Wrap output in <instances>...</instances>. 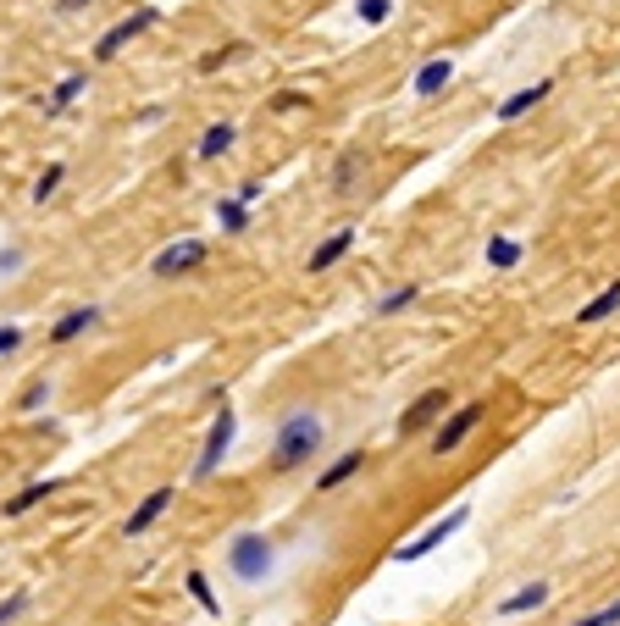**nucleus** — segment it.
I'll use <instances>...</instances> for the list:
<instances>
[{"label":"nucleus","mask_w":620,"mask_h":626,"mask_svg":"<svg viewBox=\"0 0 620 626\" xmlns=\"http://www.w3.org/2000/svg\"><path fill=\"white\" fill-rule=\"evenodd\" d=\"M316 449H322V416L294 410V416H283V427L272 438V471H299Z\"/></svg>","instance_id":"1"},{"label":"nucleus","mask_w":620,"mask_h":626,"mask_svg":"<svg viewBox=\"0 0 620 626\" xmlns=\"http://www.w3.org/2000/svg\"><path fill=\"white\" fill-rule=\"evenodd\" d=\"M272 543H266V532H239V538L227 543V571L239 582H266V571H272Z\"/></svg>","instance_id":"2"},{"label":"nucleus","mask_w":620,"mask_h":626,"mask_svg":"<svg viewBox=\"0 0 620 626\" xmlns=\"http://www.w3.org/2000/svg\"><path fill=\"white\" fill-rule=\"evenodd\" d=\"M233 433H239V410L222 399V410H216V422H211V433H205V449H200V460H194V477H216V466L227 460V449H233Z\"/></svg>","instance_id":"3"},{"label":"nucleus","mask_w":620,"mask_h":626,"mask_svg":"<svg viewBox=\"0 0 620 626\" xmlns=\"http://www.w3.org/2000/svg\"><path fill=\"white\" fill-rule=\"evenodd\" d=\"M465 521H471V510H465V505H454L449 516H443V521H432V527L421 532V538L399 543V549H394V560H399V566H410V560H421V554H432V549H438V543H449L454 532L465 527Z\"/></svg>","instance_id":"4"},{"label":"nucleus","mask_w":620,"mask_h":626,"mask_svg":"<svg viewBox=\"0 0 620 626\" xmlns=\"http://www.w3.org/2000/svg\"><path fill=\"white\" fill-rule=\"evenodd\" d=\"M482 416H488V405H460V410H449L438 422V433H432V455H454V449L465 444V438L482 427Z\"/></svg>","instance_id":"5"},{"label":"nucleus","mask_w":620,"mask_h":626,"mask_svg":"<svg viewBox=\"0 0 620 626\" xmlns=\"http://www.w3.org/2000/svg\"><path fill=\"white\" fill-rule=\"evenodd\" d=\"M443 416H449V388H427V394H416V399H410V410L399 416V438H416L421 427L443 422Z\"/></svg>","instance_id":"6"},{"label":"nucleus","mask_w":620,"mask_h":626,"mask_svg":"<svg viewBox=\"0 0 620 626\" xmlns=\"http://www.w3.org/2000/svg\"><path fill=\"white\" fill-rule=\"evenodd\" d=\"M155 6H144V12H133V17H122L117 28H106V34H100V45H95V61H117V50L122 45H133V39L144 34V28H155Z\"/></svg>","instance_id":"7"},{"label":"nucleus","mask_w":620,"mask_h":626,"mask_svg":"<svg viewBox=\"0 0 620 626\" xmlns=\"http://www.w3.org/2000/svg\"><path fill=\"white\" fill-rule=\"evenodd\" d=\"M205 239H178V244H167V250L150 261V272L155 277H183V272H194V266H205Z\"/></svg>","instance_id":"8"},{"label":"nucleus","mask_w":620,"mask_h":626,"mask_svg":"<svg viewBox=\"0 0 620 626\" xmlns=\"http://www.w3.org/2000/svg\"><path fill=\"white\" fill-rule=\"evenodd\" d=\"M349 250H355V228H333V233H327L322 244H316V250H310V261H305V266H310V277L333 272V266L344 261Z\"/></svg>","instance_id":"9"},{"label":"nucleus","mask_w":620,"mask_h":626,"mask_svg":"<svg viewBox=\"0 0 620 626\" xmlns=\"http://www.w3.org/2000/svg\"><path fill=\"white\" fill-rule=\"evenodd\" d=\"M172 499H178V494H172V488H155V494H144L139 505H133V516L122 521V532H128V538H139V532H150L155 521H161V516H167V510H172Z\"/></svg>","instance_id":"10"},{"label":"nucleus","mask_w":620,"mask_h":626,"mask_svg":"<svg viewBox=\"0 0 620 626\" xmlns=\"http://www.w3.org/2000/svg\"><path fill=\"white\" fill-rule=\"evenodd\" d=\"M449 78H454V61H449V56H432L427 67L410 78V95H416V100H432V95H443V89H449Z\"/></svg>","instance_id":"11"},{"label":"nucleus","mask_w":620,"mask_h":626,"mask_svg":"<svg viewBox=\"0 0 620 626\" xmlns=\"http://www.w3.org/2000/svg\"><path fill=\"white\" fill-rule=\"evenodd\" d=\"M549 89H554V78H537V84L515 89L510 100H499V122H515V117H526V111H532L537 100H549Z\"/></svg>","instance_id":"12"},{"label":"nucleus","mask_w":620,"mask_h":626,"mask_svg":"<svg viewBox=\"0 0 620 626\" xmlns=\"http://www.w3.org/2000/svg\"><path fill=\"white\" fill-rule=\"evenodd\" d=\"M360 466H366V449H349V455H338L333 466H327L322 477H316V494H333V488H344V482L355 477Z\"/></svg>","instance_id":"13"},{"label":"nucleus","mask_w":620,"mask_h":626,"mask_svg":"<svg viewBox=\"0 0 620 626\" xmlns=\"http://www.w3.org/2000/svg\"><path fill=\"white\" fill-rule=\"evenodd\" d=\"M549 604V582H526V588H515L510 599H499V615H532Z\"/></svg>","instance_id":"14"},{"label":"nucleus","mask_w":620,"mask_h":626,"mask_svg":"<svg viewBox=\"0 0 620 626\" xmlns=\"http://www.w3.org/2000/svg\"><path fill=\"white\" fill-rule=\"evenodd\" d=\"M615 311H620V277L609 283V289H598L593 300H587L582 311H576V322H582V327H593V322H609Z\"/></svg>","instance_id":"15"},{"label":"nucleus","mask_w":620,"mask_h":626,"mask_svg":"<svg viewBox=\"0 0 620 626\" xmlns=\"http://www.w3.org/2000/svg\"><path fill=\"white\" fill-rule=\"evenodd\" d=\"M95 322H100V311H95V305H78V311H67L56 327H50V344H72V338H78V333H89Z\"/></svg>","instance_id":"16"},{"label":"nucleus","mask_w":620,"mask_h":626,"mask_svg":"<svg viewBox=\"0 0 620 626\" xmlns=\"http://www.w3.org/2000/svg\"><path fill=\"white\" fill-rule=\"evenodd\" d=\"M50 494H61V482H56V477H45V482H28L23 494H12V499H6V516H23V510H34L39 499H50Z\"/></svg>","instance_id":"17"},{"label":"nucleus","mask_w":620,"mask_h":626,"mask_svg":"<svg viewBox=\"0 0 620 626\" xmlns=\"http://www.w3.org/2000/svg\"><path fill=\"white\" fill-rule=\"evenodd\" d=\"M84 89H89V73H72V78H61V84L45 95V111H50V117H56V111H67L72 100L84 95Z\"/></svg>","instance_id":"18"},{"label":"nucleus","mask_w":620,"mask_h":626,"mask_svg":"<svg viewBox=\"0 0 620 626\" xmlns=\"http://www.w3.org/2000/svg\"><path fill=\"white\" fill-rule=\"evenodd\" d=\"M360 172H366V150H344V156H338V167H333V189L349 194V189L360 183Z\"/></svg>","instance_id":"19"},{"label":"nucleus","mask_w":620,"mask_h":626,"mask_svg":"<svg viewBox=\"0 0 620 626\" xmlns=\"http://www.w3.org/2000/svg\"><path fill=\"white\" fill-rule=\"evenodd\" d=\"M515 261H521V239H510V233H493V239H488V266H493V272H510Z\"/></svg>","instance_id":"20"},{"label":"nucleus","mask_w":620,"mask_h":626,"mask_svg":"<svg viewBox=\"0 0 620 626\" xmlns=\"http://www.w3.org/2000/svg\"><path fill=\"white\" fill-rule=\"evenodd\" d=\"M233 139H239V133H233V122H216V128H205L200 156H205V161H211V156H227V150H233Z\"/></svg>","instance_id":"21"},{"label":"nucleus","mask_w":620,"mask_h":626,"mask_svg":"<svg viewBox=\"0 0 620 626\" xmlns=\"http://www.w3.org/2000/svg\"><path fill=\"white\" fill-rule=\"evenodd\" d=\"M216 222H222V233H244L250 228V205L244 200H216Z\"/></svg>","instance_id":"22"},{"label":"nucleus","mask_w":620,"mask_h":626,"mask_svg":"<svg viewBox=\"0 0 620 626\" xmlns=\"http://www.w3.org/2000/svg\"><path fill=\"white\" fill-rule=\"evenodd\" d=\"M189 593H194V604H200L205 615H222V599L211 593V577H205V571H189Z\"/></svg>","instance_id":"23"},{"label":"nucleus","mask_w":620,"mask_h":626,"mask_svg":"<svg viewBox=\"0 0 620 626\" xmlns=\"http://www.w3.org/2000/svg\"><path fill=\"white\" fill-rule=\"evenodd\" d=\"M416 283H405V289H394V294H382L377 300V316H394V311H405V305H416Z\"/></svg>","instance_id":"24"},{"label":"nucleus","mask_w":620,"mask_h":626,"mask_svg":"<svg viewBox=\"0 0 620 626\" xmlns=\"http://www.w3.org/2000/svg\"><path fill=\"white\" fill-rule=\"evenodd\" d=\"M61 178H67V167H61V161H50V167H45V172H39V183H34V200H39V205H45V200H50V194H56V189H61Z\"/></svg>","instance_id":"25"},{"label":"nucleus","mask_w":620,"mask_h":626,"mask_svg":"<svg viewBox=\"0 0 620 626\" xmlns=\"http://www.w3.org/2000/svg\"><path fill=\"white\" fill-rule=\"evenodd\" d=\"M355 12H360V23H388V12H394V0H355Z\"/></svg>","instance_id":"26"},{"label":"nucleus","mask_w":620,"mask_h":626,"mask_svg":"<svg viewBox=\"0 0 620 626\" xmlns=\"http://www.w3.org/2000/svg\"><path fill=\"white\" fill-rule=\"evenodd\" d=\"M23 610H28V588H12L6 599H0V626H12Z\"/></svg>","instance_id":"27"},{"label":"nucleus","mask_w":620,"mask_h":626,"mask_svg":"<svg viewBox=\"0 0 620 626\" xmlns=\"http://www.w3.org/2000/svg\"><path fill=\"white\" fill-rule=\"evenodd\" d=\"M45 399H50V383H45V377H34V383L23 388V399H17V410H39Z\"/></svg>","instance_id":"28"},{"label":"nucleus","mask_w":620,"mask_h":626,"mask_svg":"<svg viewBox=\"0 0 620 626\" xmlns=\"http://www.w3.org/2000/svg\"><path fill=\"white\" fill-rule=\"evenodd\" d=\"M571 626H620V615H615V604H604V610L582 615V621H571Z\"/></svg>","instance_id":"29"},{"label":"nucleus","mask_w":620,"mask_h":626,"mask_svg":"<svg viewBox=\"0 0 620 626\" xmlns=\"http://www.w3.org/2000/svg\"><path fill=\"white\" fill-rule=\"evenodd\" d=\"M17 344H23V327H17V322H6V327H0V355H12Z\"/></svg>","instance_id":"30"},{"label":"nucleus","mask_w":620,"mask_h":626,"mask_svg":"<svg viewBox=\"0 0 620 626\" xmlns=\"http://www.w3.org/2000/svg\"><path fill=\"white\" fill-rule=\"evenodd\" d=\"M233 50H239V45H227V50H211V56H205V61H200V73H216V67H222V61H227V56H233Z\"/></svg>","instance_id":"31"},{"label":"nucleus","mask_w":620,"mask_h":626,"mask_svg":"<svg viewBox=\"0 0 620 626\" xmlns=\"http://www.w3.org/2000/svg\"><path fill=\"white\" fill-rule=\"evenodd\" d=\"M233 200H244V205H255V200H261V183H239V194H233Z\"/></svg>","instance_id":"32"},{"label":"nucleus","mask_w":620,"mask_h":626,"mask_svg":"<svg viewBox=\"0 0 620 626\" xmlns=\"http://www.w3.org/2000/svg\"><path fill=\"white\" fill-rule=\"evenodd\" d=\"M84 6H95V0H56V12L72 17V12H84Z\"/></svg>","instance_id":"33"}]
</instances>
